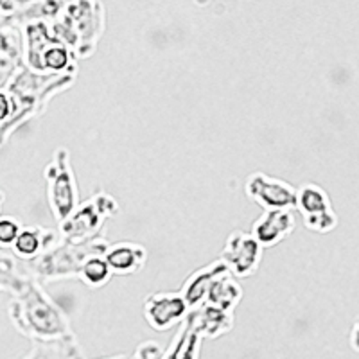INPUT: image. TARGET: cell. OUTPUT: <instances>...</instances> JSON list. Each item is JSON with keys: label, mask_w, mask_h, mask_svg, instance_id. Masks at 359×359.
Masks as SVG:
<instances>
[{"label": "cell", "mask_w": 359, "mask_h": 359, "mask_svg": "<svg viewBox=\"0 0 359 359\" xmlns=\"http://www.w3.org/2000/svg\"><path fill=\"white\" fill-rule=\"evenodd\" d=\"M34 275L22 271L17 257L4 250L0 257V290L9 297L8 313L18 332L31 341H53L76 336L65 311L45 291Z\"/></svg>", "instance_id": "1"}, {"label": "cell", "mask_w": 359, "mask_h": 359, "mask_svg": "<svg viewBox=\"0 0 359 359\" xmlns=\"http://www.w3.org/2000/svg\"><path fill=\"white\" fill-rule=\"evenodd\" d=\"M78 72L41 74L22 67L0 86V144L6 146L15 131L47 111L54 97L76 85Z\"/></svg>", "instance_id": "2"}, {"label": "cell", "mask_w": 359, "mask_h": 359, "mask_svg": "<svg viewBox=\"0 0 359 359\" xmlns=\"http://www.w3.org/2000/svg\"><path fill=\"white\" fill-rule=\"evenodd\" d=\"M54 34L65 41L78 60L94 56L104 33V9L99 0H65L54 20Z\"/></svg>", "instance_id": "3"}, {"label": "cell", "mask_w": 359, "mask_h": 359, "mask_svg": "<svg viewBox=\"0 0 359 359\" xmlns=\"http://www.w3.org/2000/svg\"><path fill=\"white\" fill-rule=\"evenodd\" d=\"M110 246L107 236H99L90 241H67L62 239L56 246L41 253L34 261L25 262L27 271L38 278L41 284H49L67 278H79L81 268L90 257L104 255Z\"/></svg>", "instance_id": "4"}, {"label": "cell", "mask_w": 359, "mask_h": 359, "mask_svg": "<svg viewBox=\"0 0 359 359\" xmlns=\"http://www.w3.org/2000/svg\"><path fill=\"white\" fill-rule=\"evenodd\" d=\"M25 65L41 74L78 72V57L65 41L54 34L49 22L22 25Z\"/></svg>", "instance_id": "5"}, {"label": "cell", "mask_w": 359, "mask_h": 359, "mask_svg": "<svg viewBox=\"0 0 359 359\" xmlns=\"http://www.w3.org/2000/svg\"><path fill=\"white\" fill-rule=\"evenodd\" d=\"M45 192L50 214L57 224L63 223L78 208L79 187L72 168V156L67 147H57L43 171Z\"/></svg>", "instance_id": "6"}, {"label": "cell", "mask_w": 359, "mask_h": 359, "mask_svg": "<svg viewBox=\"0 0 359 359\" xmlns=\"http://www.w3.org/2000/svg\"><path fill=\"white\" fill-rule=\"evenodd\" d=\"M121 212L118 201L110 192L99 191L81 201L78 208L67 217L63 223L57 224V230L62 233V239L67 241H90L99 236H104V224L110 217H115Z\"/></svg>", "instance_id": "7"}, {"label": "cell", "mask_w": 359, "mask_h": 359, "mask_svg": "<svg viewBox=\"0 0 359 359\" xmlns=\"http://www.w3.org/2000/svg\"><path fill=\"white\" fill-rule=\"evenodd\" d=\"M307 230L316 233H329L338 226V214L332 207L329 192L318 184H304L298 187L297 207Z\"/></svg>", "instance_id": "8"}, {"label": "cell", "mask_w": 359, "mask_h": 359, "mask_svg": "<svg viewBox=\"0 0 359 359\" xmlns=\"http://www.w3.org/2000/svg\"><path fill=\"white\" fill-rule=\"evenodd\" d=\"M298 189L286 180L255 171L248 175L245 182V194L250 201L262 208H294Z\"/></svg>", "instance_id": "9"}, {"label": "cell", "mask_w": 359, "mask_h": 359, "mask_svg": "<svg viewBox=\"0 0 359 359\" xmlns=\"http://www.w3.org/2000/svg\"><path fill=\"white\" fill-rule=\"evenodd\" d=\"M264 246L255 239L252 232L233 230L223 246L221 259L229 266L233 277L250 278L259 271Z\"/></svg>", "instance_id": "10"}, {"label": "cell", "mask_w": 359, "mask_h": 359, "mask_svg": "<svg viewBox=\"0 0 359 359\" xmlns=\"http://www.w3.org/2000/svg\"><path fill=\"white\" fill-rule=\"evenodd\" d=\"M144 320L153 331L165 332L184 322L191 313L182 291H155L144 300Z\"/></svg>", "instance_id": "11"}, {"label": "cell", "mask_w": 359, "mask_h": 359, "mask_svg": "<svg viewBox=\"0 0 359 359\" xmlns=\"http://www.w3.org/2000/svg\"><path fill=\"white\" fill-rule=\"evenodd\" d=\"M297 229L293 208L264 210L252 224V233L264 248H273L291 236Z\"/></svg>", "instance_id": "12"}, {"label": "cell", "mask_w": 359, "mask_h": 359, "mask_svg": "<svg viewBox=\"0 0 359 359\" xmlns=\"http://www.w3.org/2000/svg\"><path fill=\"white\" fill-rule=\"evenodd\" d=\"M226 273H232V271L229 269V266L224 264L223 259L219 257L216 259V261L208 262V264L198 268L196 271H192V273L185 278L180 291H182V294H184L185 300H187L191 311L200 307L201 304H205V300H207L208 297V291L214 286V282Z\"/></svg>", "instance_id": "13"}, {"label": "cell", "mask_w": 359, "mask_h": 359, "mask_svg": "<svg viewBox=\"0 0 359 359\" xmlns=\"http://www.w3.org/2000/svg\"><path fill=\"white\" fill-rule=\"evenodd\" d=\"M62 241L60 230L43 229V226H24L15 245L11 246L13 255L22 262H31L41 253L56 246Z\"/></svg>", "instance_id": "14"}, {"label": "cell", "mask_w": 359, "mask_h": 359, "mask_svg": "<svg viewBox=\"0 0 359 359\" xmlns=\"http://www.w3.org/2000/svg\"><path fill=\"white\" fill-rule=\"evenodd\" d=\"M2 43H0V86L25 65L24 34L17 25L2 24Z\"/></svg>", "instance_id": "15"}, {"label": "cell", "mask_w": 359, "mask_h": 359, "mask_svg": "<svg viewBox=\"0 0 359 359\" xmlns=\"http://www.w3.org/2000/svg\"><path fill=\"white\" fill-rule=\"evenodd\" d=\"M108 264H110L114 275H135L147 262L146 246L135 241H117L110 243L107 253H104Z\"/></svg>", "instance_id": "16"}, {"label": "cell", "mask_w": 359, "mask_h": 359, "mask_svg": "<svg viewBox=\"0 0 359 359\" xmlns=\"http://www.w3.org/2000/svg\"><path fill=\"white\" fill-rule=\"evenodd\" d=\"M196 331L203 339H217L221 336L229 334L233 329V313L232 311L219 309L210 304H201L200 307L189 313Z\"/></svg>", "instance_id": "17"}, {"label": "cell", "mask_w": 359, "mask_h": 359, "mask_svg": "<svg viewBox=\"0 0 359 359\" xmlns=\"http://www.w3.org/2000/svg\"><path fill=\"white\" fill-rule=\"evenodd\" d=\"M201 341L203 338L196 331L191 316L180 323L175 339L171 341L168 351H163L162 359H200Z\"/></svg>", "instance_id": "18"}, {"label": "cell", "mask_w": 359, "mask_h": 359, "mask_svg": "<svg viewBox=\"0 0 359 359\" xmlns=\"http://www.w3.org/2000/svg\"><path fill=\"white\" fill-rule=\"evenodd\" d=\"M243 297H245V290H243L239 278L233 277L232 273H226L214 282V286L208 291L205 304H210V306H216L219 309L232 311L233 313L237 306L241 304Z\"/></svg>", "instance_id": "19"}, {"label": "cell", "mask_w": 359, "mask_h": 359, "mask_svg": "<svg viewBox=\"0 0 359 359\" xmlns=\"http://www.w3.org/2000/svg\"><path fill=\"white\" fill-rule=\"evenodd\" d=\"M22 359H85L78 338L53 339V341H33V351Z\"/></svg>", "instance_id": "20"}, {"label": "cell", "mask_w": 359, "mask_h": 359, "mask_svg": "<svg viewBox=\"0 0 359 359\" xmlns=\"http://www.w3.org/2000/svg\"><path fill=\"white\" fill-rule=\"evenodd\" d=\"M114 277V271H111L110 264H108L107 257L104 255H94L90 257L88 261L83 264L81 273H79V280L85 284L90 290H99V287H104L108 282Z\"/></svg>", "instance_id": "21"}, {"label": "cell", "mask_w": 359, "mask_h": 359, "mask_svg": "<svg viewBox=\"0 0 359 359\" xmlns=\"http://www.w3.org/2000/svg\"><path fill=\"white\" fill-rule=\"evenodd\" d=\"M22 230H24V224L17 217L2 214V217H0V246L4 250L11 248Z\"/></svg>", "instance_id": "22"}, {"label": "cell", "mask_w": 359, "mask_h": 359, "mask_svg": "<svg viewBox=\"0 0 359 359\" xmlns=\"http://www.w3.org/2000/svg\"><path fill=\"white\" fill-rule=\"evenodd\" d=\"M163 351L158 343L155 341H144L140 343L131 359H162Z\"/></svg>", "instance_id": "23"}, {"label": "cell", "mask_w": 359, "mask_h": 359, "mask_svg": "<svg viewBox=\"0 0 359 359\" xmlns=\"http://www.w3.org/2000/svg\"><path fill=\"white\" fill-rule=\"evenodd\" d=\"M351 347L354 348V351L359 354V316H358V318H355L354 325H352V331H351Z\"/></svg>", "instance_id": "24"}, {"label": "cell", "mask_w": 359, "mask_h": 359, "mask_svg": "<svg viewBox=\"0 0 359 359\" xmlns=\"http://www.w3.org/2000/svg\"><path fill=\"white\" fill-rule=\"evenodd\" d=\"M97 359H131L126 354H117V355H108V358H97Z\"/></svg>", "instance_id": "25"}]
</instances>
